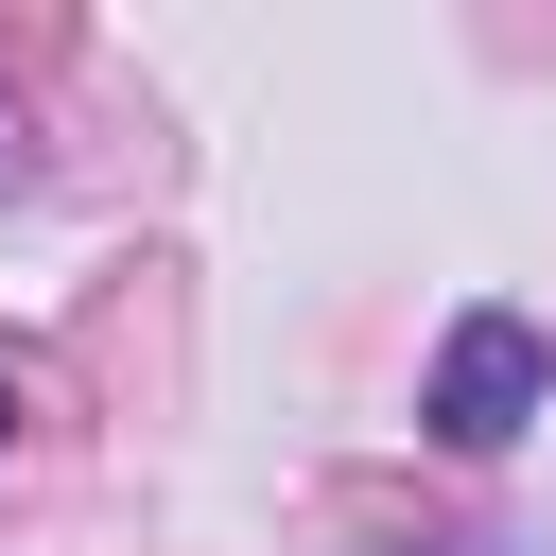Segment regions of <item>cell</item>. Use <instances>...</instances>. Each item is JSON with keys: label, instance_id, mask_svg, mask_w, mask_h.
<instances>
[{"label": "cell", "instance_id": "6da1fadb", "mask_svg": "<svg viewBox=\"0 0 556 556\" xmlns=\"http://www.w3.org/2000/svg\"><path fill=\"white\" fill-rule=\"evenodd\" d=\"M539 382H556L539 330H521V313H469V330L434 348V434H452V452H504V434L539 417Z\"/></svg>", "mask_w": 556, "mask_h": 556}]
</instances>
